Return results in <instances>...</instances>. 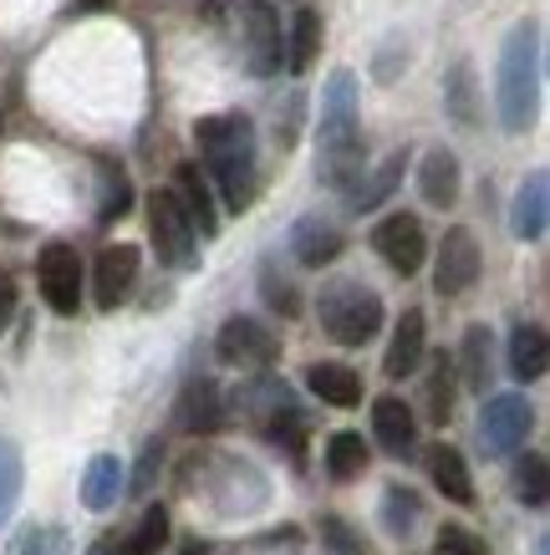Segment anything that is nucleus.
<instances>
[{"label": "nucleus", "mask_w": 550, "mask_h": 555, "mask_svg": "<svg viewBox=\"0 0 550 555\" xmlns=\"http://www.w3.org/2000/svg\"><path fill=\"white\" fill-rule=\"evenodd\" d=\"M367 143L357 128V77L332 72L321 87V128H317V179L327 189H351L362 179Z\"/></svg>", "instance_id": "1"}, {"label": "nucleus", "mask_w": 550, "mask_h": 555, "mask_svg": "<svg viewBox=\"0 0 550 555\" xmlns=\"http://www.w3.org/2000/svg\"><path fill=\"white\" fill-rule=\"evenodd\" d=\"M194 143L209 179L219 184L225 209H245L255 199V122L240 113H215V118L194 122Z\"/></svg>", "instance_id": "2"}, {"label": "nucleus", "mask_w": 550, "mask_h": 555, "mask_svg": "<svg viewBox=\"0 0 550 555\" xmlns=\"http://www.w3.org/2000/svg\"><path fill=\"white\" fill-rule=\"evenodd\" d=\"M535 102H540V26L520 21L500 51V77H495V107H500L504 133L530 128Z\"/></svg>", "instance_id": "3"}, {"label": "nucleus", "mask_w": 550, "mask_h": 555, "mask_svg": "<svg viewBox=\"0 0 550 555\" xmlns=\"http://www.w3.org/2000/svg\"><path fill=\"white\" fill-rule=\"evenodd\" d=\"M317 317H321V332L342 347H362L383 332V296L362 281H332L321 286L317 296Z\"/></svg>", "instance_id": "4"}, {"label": "nucleus", "mask_w": 550, "mask_h": 555, "mask_svg": "<svg viewBox=\"0 0 550 555\" xmlns=\"http://www.w3.org/2000/svg\"><path fill=\"white\" fill-rule=\"evenodd\" d=\"M149 235H153V250H158L164 266L189 270L200 260V235H194L189 215L179 209V199H174L168 189H153L149 194Z\"/></svg>", "instance_id": "5"}, {"label": "nucleus", "mask_w": 550, "mask_h": 555, "mask_svg": "<svg viewBox=\"0 0 550 555\" xmlns=\"http://www.w3.org/2000/svg\"><path fill=\"white\" fill-rule=\"evenodd\" d=\"M240 26H245V72H251V77H276V72L285 67L281 11H276L270 0H245Z\"/></svg>", "instance_id": "6"}, {"label": "nucleus", "mask_w": 550, "mask_h": 555, "mask_svg": "<svg viewBox=\"0 0 550 555\" xmlns=\"http://www.w3.org/2000/svg\"><path fill=\"white\" fill-rule=\"evenodd\" d=\"M36 286H41V301L56 311V317H77L82 306V260L72 245H47L41 260H36Z\"/></svg>", "instance_id": "7"}, {"label": "nucleus", "mask_w": 550, "mask_h": 555, "mask_svg": "<svg viewBox=\"0 0 550 555\" xmlns=\"http://www.w3.org/2000/svg\"><path fill=\"white\" fill-rule=\"evenodd\" d=\"M276 352H281L276 332H270L266 321H255V317H230L225 326H219V337H215V357L225 362V367H240V372L270 367Z\"/></svg>", "instance_id": "8"}, {"label": "nucleus", "mask_w": 550, "mask_h": 555, "mask_svg": "<svg viewBox=\"0 0 550 555\" xmlns=\"http://www.w3.org/2000/svg\"><path fill=\"white\" fill-rule=\"evenodd\" d=\"M535 428V408L520 398V392H500L484 403V418H479V438L489 454H515L525 449V438Z\"/></svg>", "instance_id": "9"}, {"label": "nucleus", "mask_w": 550, "mask_h": 555, "mask_svg": "<svg viewBox=\"0 0 550 555\" xmlns=\"http://www.w3.org/2000/svg\"><path fill=\"white\" fill-rule=\"evenodd\" d=\"M372 250L383 255L398 275H413V270L429 260V235H423V219L408 215V209L378 219V230H372Z\"/></svg>", "instance_id": "10"}, {"label": "nucleus", "mask_w": 550, "mask_h": 555, "mask_svg": "<svg viewBox=\"0 0 550 555\" xmlns=\"http://www.w3.org/2000/svg\"><path fill=\"white\" fill-rule=\"evenodd\" d=\"M474 281H479V240L469 235L464 224H453V230H444V245H438L434 291L438 296H464Z\"/></svg>", "instance_id": "11"}, {"label": "nucleus", "mask_w": 550, "mask_h": 555, "mask_svg": "<svg viewBox=\"0 0 550 555\" xmlns=\"http://www.w3.org/2000/svg\"><path fill=\"white\" fill-rule=\"evenodd\" d=\"M174 423L183 434H215L225 428V392H219L215 377H189L174 403Z\"/></svg>", "instance_id": "12"}, {"label": "nucleus", "mask_w": 550, "mask_h": 555, "mask_svg": "<svg viewBox=\"0 0 550 555\" xmlns=\"http://www.w3.org/2000/svg\"><path fill=\"white\" fill-rule=\"evenodd\" d=\"M138 281V245H107L92 266V296H98L102 311L128 301V291Z\"/></svg>", "instance_id": "13"}, {"label": "nucleus", "mask_w": 550, "mask_h": 555, "mask_svg": "<svg viewBox=\"0 0 550 555\" xmlns=\"http://www.w3.org/2000/svg\"><path fill=\"white\" fill-rule=\"evenodd\" d=\"M423 352H429V321H423V311L413 306V311H402L398 326H393L383 372L393 377V383H402V377H413V372L423 367Z\"/></svg>", "instance_id": "14"}, {"label": "nucleus", "mask_w": 550, "mask_h": 555, "mask_svg": "<svg viewBox=\"0 0 550 555\" xmlns=\"http://www.w3.org/2000/svg\"><path fill=\"white\" fill-rule=\"evenodd\" d=\"M179 209L189 215L194 235H219V209H215V194H209V179L200 173V164H179L174 169V189H168Z\"/></svg>", "instance_id": "15"}, {"label": "nucleus", "mask_w": 550, "mask_h": 555, "mask_svg": "<svg viewBox=\"0 0 550 555\" xmlns=\"http://www.w3.org/2000/svg\"><path fill=\"white\" fill-rule=\"evenodd\" d=\"M372 434H378V443H383L393 459H408L418 449V418H413V408L402 403V398H378L372 403Z\"/></svg>", "instance_id": "16"}, {"label": "nucleus", "mask_w": 550, "mask_h": 555, "mask_svg": "<svg viewBox=\"0 0 550 555\" xmlns=\"http://www.w3.org/2000/svg\"><path fill=\"white\" fill-rule=\"evenodd\" d=\"M550 219V179L540 169L515 189V204H510V235L515 240H540Z\"/></svg>", "instance_id": "17"}, {"label": "nucleus", "mask_w": 550, "mask_h": 555, "mask_svg": "<svg viewBox=\"0 0 550 555\" xmlns=\"http://www.w3.org/2000/svg\"><path fill=\"white\" fill-rule=\"evenodd\" d=\"M291 255H296L300 266H332L336 255H342V230H336L332 219H321V215H306L296 219V230H291Z\"/></svg>", "instance_id": "18"}, {"label": "nucleus", "mask_w": 550, "mask_h": 555, "mask_svg": "<svg viewBox=\"0 0 550 555\" xmlns=\"http://www.w3.org/2000/svg\"><path fill=\"white\" fill-rule=\"evenodd\" d=\"M418 194L434 204V209H449L459 199V158L449 149L423 153V164H418Z\"/></svg>", "instance_id": "19"}, {"label": "nucleus", "mask_w": 550, "mask_h": 555, "mask_svg": "<svg viewBox=\"0 0 550 555\" xmlns=\"http://www.w3.org/2000/svg\"><path fill=\"white\" fill-rule=\"evenodd\" d=\"M306 387L332 408H357L362 403V377H357L347 362H311V367H306Z\"/></svg>", "instance_id": "20"}, {"label": "nucleus", "mask_w": 550, "mask_h": 555, "mask_svg": "<svg viewBox=\"0 0 550 555\" xmlns=\"http://www.w3.org/2000/svg\"><path fill=\"white\" fill-rule=\"evenodd\" d=\"M429 474H434V489L449 505H474V479H469V464L453 443L429 449Z\"/></svg>", "instance_id": "21"}, {"label": "nucleus", "mask_w": 550, "mask_h": 555, "mask_svg": "<svg viewBox=\"0 0 550 555\" xmlns=\"http://www.w3.org/2000/svg\"><path fill=\"white\" fill-rule=\"evenodd\" d=\"M550 367V341H546V326H535V321H525V326H515L510 332V372H515L520 383H540Z\"/></svg>", "instance_id": "22"}, {"label": "nucleus", "mask_w": 550, "mask_h": 555, "mask_svg": "<svg viewBox=\"0 0 550 555\" xmlns=\"http://www.w3.org/2000/svg\"><path fill=\"white\" fill-rule=\"evenodd\" d=\"M123 485H128L123 459H117V454H98L92 464H87V474H82V505L87 509H113L117 494H123Z\"/></svg>", "instance_id": "23"}, {"label": "nucleus", "mask_w": 550, "mask_h": 555, "mask_svg": "<svg viewBox=\"0 0 550 555\" xmlns=\"http://www.w3.org/2000/svg\"><path fill=\"white\" fill-rule=\"evenodd\" d=\"M317 51H321V16L311 5H300L296 21H291V36H285V67L306 72L317 62Z\"/></svg>", "instance_id": "24"}, {"label": "nucleus", "mask_w": 550, "mask_h": 555, "mask_svg": "<svg viewBox=\"0 0 550 555\" xmlns=\"http://www.w3.org/2000/svg\"><path fill=\"white\" fill-rule=\"evenodd\" d=\"M367 438L362 434H332L327 438V474H332L336 485H351V479H362L367 469Z\"/></svg>", "instance_id": "25"}, {"label": "nucleus", "mask_w": 550, "mask_h": 555, "mask_svg": "<svg viewBox=\"0 0 550 555\" xmlns=\"http://www.w3.org/2000/svg\"><path fill=\"white\" fill-rule=\"evenodd\" d=\"M444 107L459 128H474L479 122V107H474V67L469 62H453L449 77H444Z\"/></svg>", "instance_id": "26"}, {"label": "nucleus", "mask_w": 550, "mask_h": 555, "mask_svg": "<svg viewBox=\"0 0 550 555\" xmlns=\"http://www.w3.org/2000/svg\"><path fill=\"white\" fill-rule=\"evenodd\" d=\"M128 204H133L128 173L117 169V164H98V219L102 224H113V219L128 215Z\"/></svg>", "instance_id": "27"}, {"label": "nucleus", "mask_w": 550, "mask_h": 555, "mask_svg": "<svg viewBox=\"0 0 550 555\" xmlns=\"http://www.w3.org/2000/svg\"><path fill=\"white\" fill-rule=\"evenodd\" d=\"M402 169H408V149H393V153L383 158V169L372 173V184H362L357 194H351V209H357V215H367V209H378V204H383L387 194L398 189Z\"/></svg>", "instance_id": "28"}, {"label": "nucleus", "mask_w": 550, "mask_h": 555, "mask_svg": "<svg viewBox=\"0 0 550 555\" xmlns=\"http://www.w3.org/2000/svg\"><path fill=\"white\" fill-rule=\"evenodd\" d=\"M489 362H495V352H489V326H469V332H464V347H459L464 387L484 392V383H489Z\"/></svg>", "instance_id": "29"}, {"label": "nucleus", "mask_w": 550, "mask_h": 555, "mask_svg": "<svg viewBox=\"0 0 550 555\" xmlns=\"http://www.w3.org/2000/svg\"><path fill=\"white\" fill-rule=\"evenodd\" d=\"M515 494H520V505H525V509H546V500H550V464H546V454H525V459H520Z\"/></svg>", "instance_id": "30"}, {"label": "nucleus", "mask_w": 550, "mask_h": 555, "mask_svg": "<svg viewBox=\"0 0 550 555\" xmlns=\"http://www.w3.org/2000/svg\"><path fill=\"white\" fill-rule=\"evenodd\" d=\"M168 545V509L164 505H149L143 520L133 525V535L123 540V555H158Z\"/></svg>", "instance_id": "31"}, {"label": "nucleus", "mask_w": 550, "mask_h": 555, "mask_svg": "<svg viewBox=\"0 0 550 555\" xmlns=\"http://www.w3.org/2000/svg\"><path fill=\"white\" fill-rule=\"evenodd\" d=\"M418 515H423V505H418L413 489H402V485L383 489V530L387 535H408L418 525Z\"/></svg>", "instance_id": "32"}, {"label": "nucleus", "mask_w": 550, "mask_h": 555, "mask_svg": "<svg viewBox=\"0 0 550 555\" xmlns=\"http://www.w3.org/2000/svg\"><path fill=\"white\" fill-rule=\"evenodd\" d=\"M266 438H270V443H281V449H285L291 459H306V418H300V413H296L291 403L270 413Z\"/></svg>", "instance_id": "33"}, {"label": "nucleus", "mask_w": 550, "mask_h": 555, "mask_svg": "<svg viewBox=\"0 0 550 555\" xmlns=\"http://www.w3.org/2000/svg\"><path fill=\"white\" fill-rule=\"evenodd\" d=\"M16 500H21V454H16V443L0 438V525L16 509Z\"/></svg>", "instance_id": "34"}, {"label": "nucleus", "mask_w": 550, "mask_h": 555, "mask_svg": "<svg viewBox=\"0 0 550 555\" xmlns=\"http://www.w3.org/2000/svg\"><path fill=\"white\" fill-rule=\"evenodd\" d=\"M449 357H438L434 372H429V418L434 423H449V408H453V377H449Z\"/></svg>", "instance_id": "35"}, {"label": "nucleus", "mask_w": 550, "mask_h": 555, "mask_svg": "<svg viewBox=\"0 0 550 555\" xmlns=\"http://www.w3.org/2000/svg\"><path fill=\"white\" fill-rule=\"evenodd\" d=\"M260 291H266V301L281 311V317H296L300 311V296H296V286L285 281V275H276V266H266L260 270Z\"/></svg>", "instance_id": "36"}, {"label": "nucleus", "mask_w": 550, "mask_h": 555, "mask_svg": "<svg viewBox=\"0 0 550 555\" xmlns=\"http://www.w3.org/2000/svg\"><path fill=\"white\" fill-rule=\"evenodd\" d=\"M321 545L332 555H362V535H357L342 515H327V520H321Z\"/></svg>", "instance_id": "37"}, {"label": "nucleus", "mask_w": 550, "mask_h": 555, "mask_svg": "<svg viewBox=\"0 0 550 555\" xmlns=\"http://www.w3.org/2000/svg\"><path fill=\"white\" fill-rule=\"evenodd\" d=\"M434 555H489L484 551V540L474 535V530H464V525H444L434 540Z\"/></svg>", "instance_id": "38"}, {"label": "nucleus", "mask_w": 550, "mask_h": 555, "mask_svg": "<svg viewBox=\"0 0 550 555\" xmlns=\"http://www.w3.org/2000/svg\"><path fill=\"white\" fill-rule=\"evenodd\" d=\"M158 464H164V449H158V443H149V449H143V459H138V474H133V489H138V494H149V489H153V474H158Z\"/></svg>", "instance_id": "39"}, {"label": "nucleus", "mask_w": 550, "mask_h": 555, "mask_svg": "<svg viewBox=\"0 0 550 555\" xmlns=\"http://www.w3.org/2000/svg\"><path fill=\"white\" fill-rule=\"evenodd\" d=\"M11 317H16V281L0 270V332L11 326Z\"/></svg>", "instance_id": "40"}, {"label": "nucleus", "mask_w": 550, "mask_h": 555, "mask_svg": "<svg viewBox=\"0 0 550 555\" xmlns=\"http://www.w3.org/2000/svg\"><path fill=\"white\" fill-rule=\"evenodd\" d=\"M92 555H123V540H117V535H102L98 545H92Z\"/></svg>", "instance_id": "41"}]
</instances>
